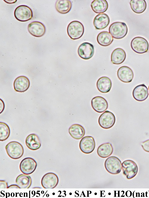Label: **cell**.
Returning <instances> with one entry per match:
<instances>
[{
  "mask_svg": "<svg viewBox=\"0 0 149 198\" xmlns=\"http://www.w3.org/2000/svg\"><path fill=\"white\" fill-rule=\"evenodd\" d=\"M119 79L125 83L131 82L134 77V73L132 69L127 66L120 67L117 71Z\"/></svg>",
  "mask_w": 149,
  "mask_h": 198,
  "instance_id": "14",
  "label": "cell"
},
{
  "mask_svg": "<svg viewBox=\"0 0 149 198\" xmlns=\"http://www.w3.org/2000/svg\"><path fill=\"white\" fill-rule=\"evenodd\" d=\"M10 133V128L8 125L3 122H0V140L3 141L7 139Z\"/></svg>",
  "mask_w": 149,
  "mask_h": 198,
  "instance_id": "29",
  "label": "cell"
},
{
  "mask_svg": "<svg viewBox=\"0 0 149 198\" xmlns=\"http://www.w3.org/2000/svg\"><path fill=\"white\" fill-rule=\"evenodd\" d=\"M84 32L83 24L77 21H74L69 23L67 28V32L69 36L73 40L80 38Z\"/></svg>",
  "mask_w": 149,
  "mask_h": 198,
  "instance_id": "3",
  "label": "cell"
},
{
  "mask_svg": "<svg viewBox=\"0 0 149 198\" xmlns=\"http://www.w3.org/2000/svg\"><path fill=\"white\" fill-rule=\"evenodd\" d=\"M72 3L69 0H58L55 4V7L57 11L61 14H66L70 10Z\"/></svg>",
  "mask_w": 149,
  "mask_h": 198,
  "instance_id": "23",
  "label": "cell"
},
{
  "mask_svg": "<svg viewBox=\"0 0 149 198\" xmlns=\"http://www.w3.org/2000/svg\"><path fill=\"white\" fill-rule=\"evenodd\" d=\"M5 149L8 156L13 159L20 158L24 153L23 146L20 143L16 141L9 143L6 145Z\"/></svg>",
  "mask_w": 149,
  "mask_h": 198,
  "instance_id": "2",
  "label": "cell"
},
{
  "mask_svg": "<svg viewBox=\"0 0 149 198\" xmlns=\"http://www.w3.org/2000/svg\"><path fill=\"white\" fill-rule=\"evenodd\" d=\"M95 143L94 138L91 136H86L81 140L79 147L80 150L85 154H89L94 150Z\"/></svg>",
  "mask_w": 149,
  "mask_h": 198,
  "instance_id": "10",
  "label": "cell"
},
{
  "mask_svg": "<svg viewBox=\"0 0 149 198\" xmlns=\"http://www.w3.org/2000/svg\"><path fill=\"white\" fill-rule=\"evenodd\" d=\"M126 57V53L124 50L120 48H116L111 54V62L114 64H121L125 61Z\"/></svg>",
  "mask_w": 149,
  "mask_h": 198,
  "instance_id": "21",
  "label": "cell"
},
{
  "mask_svg": "<svg viewBox=\"0 0 149 198\" xmlns=\"http://www.w3.org/2000/svg\"><path fill=\"white\" fill-rule=\"evenodd\" d=\"M91 105L93 109L98 113H102L105 111L108 106L105 99L100 96H96L92 98Z\"/></svg>",
  "mask_w": 149,
  "mask_h": 198,
  "instance_id": "15",
  "label": "cell"
},
{
  "mask_svg": "<svg viewBox=\"0 0 149 198\" xmlns=\"http://www.w3.org/2000/svg\"><path fill=\"white\" fill-rule=\"evenodd\" d=\"M133 95L136 100L139 101H143L148 96V88L144 84L138 85L134 89Z\"/></svg>",
  "mask_w": 149,
  "mask_h": 198,
  "instance_id": "17",
  "label": "cell"
},
{
  "mask_svg": "<svg viewBox=\"0 0 149 198\" xmlns=\"http://www.w3.org/2000/svg\"><path fill=\"white\" fill-rule=\"evenodd\" d=\"M111 81L110 79L106 76H103L99 78L97 83V86L100 92L105 93L109 92L111 88Z\"/></svg>",
  "mask_w": 149,
  "mask_h": 198,
  "instance_id": "19",
  "label": "cell"
},
{
  "mask_svg": "<svg viewBox=\"0 0 149 198\" xmlns=\"http://www.w3.org/2000/svg\"><path fill=\"white\" fill-rule=\"evenodd\" d=\"M69 132L71 136L76 139H79L83 137L85 134L84 128L81 125L74 124L69 128Z\"/></svg>",
  "mask_w": 149,
  "mask_h": 198,
  "instance_id": "22",
  "label": "cell"
},
{
  "mask_svg": "<svg viewBox=\"0 0 149 198\" xmlns=\"http://www.w3.org/2000/svg\"><path fill=\"white\" fill-rule=\"evenodd\" d=\"M113 148L111 143L107 142L100 145L98 148L97 152L98 155L102 158H106L113 153Z\"/></svg>",
  "mask_w": 149,
  "mask_h": 198,
  "instance_id": "24",
  "label": "cell"
},
{
  "mask_svg": "<svg viewBox=\"0 0 149 198\" xmlns=\"http://www.w3.org/2000/svg\"><path fill=\"white\" fill-rule=\"evenodd\" d=\"M78 53L81 58L85 59H89L92 57L94 54V46L89 43H84L79 46Z\"/></svg>",
  "mask_w": 149,
  "mask_h": 198,
  "instance_id": "13",
  "label": "cell"
},
{
  "mask_svg": "<svg viewBox=\"0 0 149 198\" xmlns=\"http://www.w3.org/2000/svg\"><path fill=\"white\" fill-rule=\"evenodd\" d=\"M37 166V163L33 158L28 157L23 159L20 164V169L23 174L30 175L34 172Z\"/></svg>",
  "mask_w": 149,
  "mask_h": 198,
  "instance_id": "9",
  "label": "cell"
},
{
  "mask_svg": "<svg viewBox=\"0 0 149 198\" xmlns=\"http://www.w3.org/2000/svg\"><path fill=\"white\" fill-rule=\"evenodd\" d=\"M8 184L7 183L5 180H0V188H7L8 187Z\"/></svg>",
  "mask_w": 149,
  "mask_h": 198,
  "instance_id": "31",
  "label": "cell"
},
{
  "mask_svg": "<svg viewBox=\"0 0 149 198\" xmlns=\"http://www.w3.org/2000/svg\"><path fill=\"white\" fill-rule=\"evenodd\" d=\"M109 22V17L107 14L100 13L98 14L95 17L93 24L96 29H102L107 27Z\"/></svg>",
  "mask_w": 149,
  "mask_h": 198,
  "instance_id": "18",
  "label": "cell"
},
{
  "mask_svg": "<svg viewBox=\"0 0 149 198\" xmlns=\"http://www.w3.org/2000/svg\"><path fill=\"white\" fill-rule=\"evenodd\" d=\"M15 182L20 188H29L32 183L31 177L27 175L24 174L19 175L17 177Z\"/></svg>",
  "mask_w": 149,
  "mask_h": 198,
  "instance_id": "27",
  "label": "cell"
},
{
  "mask_svg": "<svg viewBox=\"0 0 149 198\" xmlns=\"http://www.w3.org/2000/svg\"><path fill=\"white\" fill-rule=\"evenodd\" d=\"M128 28L126 24L120 22L112 23L110 26L109 31L114 38L120 39L124 37L128 32Z\"/></svg>",
  "mask_w": 149,
  "mask_h": 198,
  "instance_id": "1",
  "label": "cell"
},
{
  "mask_svg": "<svg viewBox=\"0 0 149 198\" xmlns=\"http://www.w3.org/2000/svg\"><path fill=\"white\" fill-rule=\"evenodd\" d=\"M131 7L132 10L136 13H141L146 10L147 4L144 0H131Z\"/></svg>",
  "mask_w": 149,
  "mask_h": 198,
  "instance_id": "28",
  "label": "cell"
},
{
  "mask_svg": "<svg viewBox=\"0 0 149 198\" xmlns=\"http://www.w3.org/2000/svg\"><path fill=\"white\" fill-rule=\"evenodd\" d=\"M59 181L57 175L52 172L45 174L42 177L41 184L45 188H54L58 184Z\"/></svg>",
  "mask_w": 149,
  "mask_h": 198,
  "instance_id": "11",
  "label": "cell"
},
{
  "mask_svg": "<svg viewBox=\"0 0 149 198\" xmlns=\"http://www.w3.org/2000/svg\"><path fill=\"white\" fill-rule=\"evenodd\" d=\"M13 85L14 89L16 91L23 92L29 88L30 82L27 77L24 76H19L15 80Z\"/></svg>",
  "mask_w": 149,
  "mask_h": 198,
  "instance_id": "16",
  "label": "cell"
},
{
  "mask_svg": "<svg viewBox=\"0 0 149 198\" xmlns=\"http://www.w3.org/2000/svg\"><path fill=\"white\" fill-rule=\"evenodd\" d=\"M148 93H149V87H148Z\"/></svg>",
  "mask_w": 149,
  "mask_h": 198,
  "instance_id": "33",
  "label": "cell"
},
{
  "mask_svg": "<svg viewBox=\"0 0 149 198\" xmlns=\"http://www.w3.org/2000/svg\"><path fill=\"white\" fill-rule=\"evenodd\" d=\"M141 146L145 151L149 152V139L143 142L141 144Z\"/></svg>",
  "mask_w": 149,
  "mask_h": 198,
  "instance_id": "30",
  "label": "cell"
},
{
  "mask_svg": "<svg viewBox=\"0 0 149 198\" xmlns=\"http://www.w3.org/2000/svg\"><path fill=\"white\" fill-rule=\"evenodd\" d=\"M122 169L123 174L128 179L134 177L138 172V167L136 164L133 161L128 160L124 161L122 163Z\"/></svg>",
  "mask_w": 149,
  "mask_h": 198,
  "instance_id": "8",
  "label": "cell"
},
{
  "mask_svg": "<svg viewBox=\"0 0 149 198\" xmlns=\"http://www.w3.org/2000/svg\"><path fill=\"white\" fill-rule=\"evenodd\" d=\"M91 7L95 12L100 14L107 10L108 5L106 0H94L92 2Z\"/></svg>",
  "mask_w": 149,
  "mask_h": 198,
  "instance_id": "25",
  "label": "cell"
},
{
  "mask_svg": "<svg viewBox=\"0 0 149 198\" xmlns=\"http://www.w3.org/2000/svg\"><path fill=\"white\" fill-rule=\"evenodd\" d=\"M97 40L100 45L103 46H106L110 45L112 43L113 39L110 33L106 31H103L98 34Z\"/></svg>",
  "mask_w": 149,
  "mask_h": 198,
  "instance_id": "26",
  "label": "cell"
},
{
  "mask_svg": "<svg viewBox=\"0 0 149 198\" xmlns=\"http://www.w3.org/2000/svg\"><path fill=\"white\" fill-rule=\"evenodd\" d=\"M105 166L108 172L112 174H116L120 172L122 169V163L117 157L111 156L106 160Z\"/></svg>",
  "mask_w": 149,
  "mask_h": 198,
  "instance_id": "4",
  "label": "cell"
},
{
  "mask_svg": "<svg viewBox=\"0 0 149 198\" xmlns=\"http://www.w3.org/2000/svg\"><path fill=\"white\" fill-rule=\"evenodd\" d=\"M25 143L27 147L32 150L39 149L41 145L39 137L34 133L30 134L27 137Z\"/></svg>",
  "mask_w": 149,
  "mask_h": 198,
  "instance_id": "20",
  "label": "cell"
},
{
  "mask_svg": "<svg viewBox=\"0 0 149 198\" xmlns=\"http://www.w3.org/2000/svg\"><path fill=\"white\" fill-rule=\"evenodd\" d=\"M115 122V117L111 112L106 111L100 116L98 122L100 125L103 128L108 129L112 127Z\"/></svg>",
  "mask_w": 149,
  "mask_h": 198,
  "instance_id": "7",
  "label": "cell"
},
{
  "mask_svg": "<svg viewBox=\"0 0 149 198\" xmlns=\"http://www.w3.org/2000/svg\"><path fill=\"white\" fill-rule=\"evenodd\" d=\"M14 15L18 21L25 22L31 19L33 17L32 9L27 6L21 5L18 6L15 10Z\"/></svg>",
  "mask_w": 149,
  "mask_h": 198,
  "instance_id": "5",
  "label": "cell"
},
{
  "mask_svg": "<svg viewBox=\"0 0 149 198\" xmlns=\"http://www.w3.org/2000/svg\"><path fill=\"white\" fill-rule=\"evenodd\" d=\"M7 188H20L17 184H13L9 186Z\"/></svg>",
  "mask_w": 149,
  "mask_h": 198,
  "instance_id": "32",
  "label": "cell"
},
{
  "mask_svg": "<svg viewBox=\"0 0 149 198\" xmlns=\"http://www.w3.org/2000/svg\"><path fill=\"white\" fill-rule=\"evenodd\" d=\"M131 44L133 50L138 54L145 53L148 49L149 44L148 41L142 37L134 38L132 40Z\"/></svg>",
  "mask_w": 149,
  "mask_h": 198,
  "instance_id": "6",
  "label": "cell"
},
{
  "mask_svg": "<svg viewBox=\"0 0 149 198\" xmlns=\"http://www.w3.org/2000/svg\"><path fill=\"white\" fill-rule=\"evenodd\" d=\"M27 29L31 35L36 37H42L46 32V28L44 25L38 21H33L29 23Z\"/></svg>",
  "mask_w": 149,
  "mask_h": 198,
  "instance_id": "12",
  "label": "cell"
}]
</instances>
